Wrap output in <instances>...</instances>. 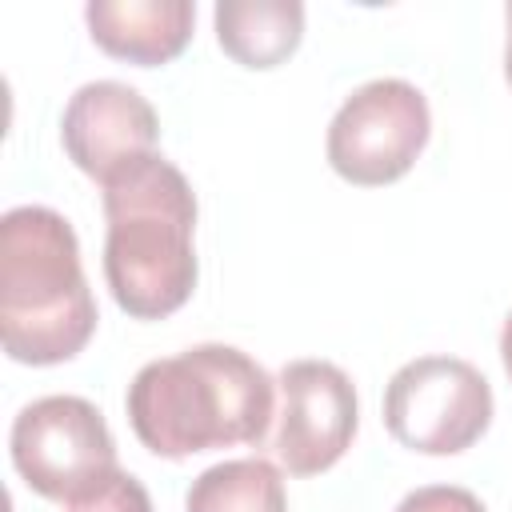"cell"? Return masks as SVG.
Masks as SVG:
<instances>
[{
	"mask_svg": "<svg viewBox=\"0 0 512 512\" xmlns=\"http://www.w3.org/2000/svg\"><path fill=\"white\" fill-rule=\"evenodd\" d=\"M396 512H484L480 496L456 484H424L416 492H408Z\"/></svg>",
	"mask_w": 512,
	"mask_h": 512,
	"instance_id": "12",
	"label": "cell"
},
{
	"mask_svg": "<svg viewBox=\"0 0 512 512\" xmlns=\"http://www.w3.org/2000/svg\"><path fill=\"white\" fill-rule=\"evenodd\" d=\"M392 440L424 456H456L492 424V388L460 356H416L384 388Z\"/></svg>",
	"mask_w": 512,
	"mask_h": 512,
	"instance_id": "5",
	"label": "cell"
},
{
	"mask_svg": "<svg viewBox=\"0 0 512 512\" xmlns=\"http://www.w3.org/2000/svg\"><path fill=\"white\" fill-rule=\"evenodd\" d=\"M212 20L220 48L244 68H276L304 36L300 0H220Z\"/></svg>",
	"mask_w": 512,
	"mask_h": 512,
	"instance_id": "10",
	"label": "cell"
},
{
	"mask_svg": "<svg viewBox=\"0 0 512 512\" xmlns=\"http://www.w3.org/2000/svg\"><path fill=\"white\" fill-rule=\"evenodd\" d=\"M12 464L20 480L64 508L104 492L124 468L100 408L84 396H40L12 420Z\"/></svg>",
	"mask_w": 512,
	"mask_h": 512,
	"instance_id": "4",
	"label": "cell"
},
{
	"mask_svg": "<svg viewBox=\"0 0 512 512\" xmlns=\"http://www.w3.org/2000/svg\"><path fill=\"white\" fill-rule=\"evenodd\" d=\"M96 300L72 224L44 204L0 220V340L20 364H64L96 332Z\"/></svg>",
	"mask_w": 512,
	"mask_h": 512,
	"instance_id": "3",
	"label": "cell"
},
{
	"mask_svg": "<svg viewBox=\"0 0 512 512\" xmlns=\"http://www.w3.org/2000/svg\"><path fill=\"white\" fill-rule=\"evenodd\" d=\"M92 40L128 64L156 68L184 52L196 24L192 0H92L84 8Z\"/></svg>",
	"mask_w": 512,
	"mask_h": 512,
	"instance_id": "9",
	"label": "cell"
},
{
	"mask_svg": "<svg viewBox=\"0 0 512 512\" xmlns=\"http://www.w3.org/2000/svg\"><path fill=\"white\" fill-rule=\"evenodd\" d=\"M432 132L428 100L416 84L384 76L360 84L328 124V164L360 188L400 180Z\"/></svg>",
	"mask_w": 512,
	"mask_h": 512,
	"instance_id": "6",
	"label": "cell"
},
{
	"mask_svg": "<svg viewBox=\"0 0 512 512\" xmlns=\"http://www.w3.org/2000/svg\"><path fill=\"white\" fill-rule=\"evenodd\" d=\"M60 140L68 160L104 184L120 168L156 152L160 120L156 108L120 80H92L72 92L60 116Z\"/></svg>",
	"mask_w": 512,
	"mask_h": 512,
	"instance_id": "8",
	"label": "cell"
},
{
	"mask_svg": "<svg viewBox=\"0 0 512 512\" xmlns=\"http://www.w3.org/2000/svg\"><path fill=\"white\" fill-rule=\"evenodd\" d=\"M276 456L292 476L328 472L356 436V388L328 360H292L280 368Z\"/></svg>",
	"mask_w": 512,
	"mask_h": 512,
	"instance_id": "7",
	"label": "cell"
},
{
	"mask_svg": "<svg viewBox=\"0 0 512 512\" xmlns=\"http://www.w3.org/2000/svg\"><path fill=\"white\" fill-rule=\"evenodd\" d=\"M272 376L232 344H196L144 364L128 384V424L136 440L184 460L212 448L260 444L272 424Z\"/></svg>",
	"mask_w": 512,
	"mask_h": 512,
	"instance_id": "1",
	"label": "cell"
},
{
	"mask_svg": "<svg viewBox=\"0 0 512 512\" xmlns=\"http://www.w3.org/2000/svg\"><path fill=\"white\" fill-rule=\"evenodd\" d=\"M184 512H288L284 476L264 456L212 464L188 484Z\"/></svg>",
	"mask_w": 512,
	"mask_h": 512,
	"instance_id": "11",
	"label": "cell"
},
{
	"mask_svg": "<svg viewBox=\"0 0 512 512\" xmlns=\"http://www.w3.org/2000/svg\"><path fill=\"white\" fill-rule=\"evenodd\" d=\"M104 280L132 320H164L196 288V196L160 152L132 160L104 184Z\"/></svg>",
	"mask_w": 512,
	"mask_h": 512,
	"instance_id": "2",
	"label": "cell"
},
{
	"mask_svg": "<svg viewBox=\"0 0 512 512\" xmlns=\"http://www.w3.org/2000/svg\"><path fill=\"white\" fill-rule=\"evenodd\" d=\"M508 16V44H504V76H508V88H512V4L504 8Z\"/></svg>",
	"mask_w": 512,
	"mask_h": 512,
	"instance_id": "14",
	"label": "cell"
},
{
	"mask_svg": "<svg viewBox=\"0 0 512 512\" xmlns=\"http://www.w3.org/2000/svg\"><path fill=\"white\" fill-rule=\"evenodd\" d=\"M500 360H504V372L512 380V312L504 316V328H500Z\"/></svg>",
	"mask_w": 512,
	"mask_h": 512,
	"instance_id": "13",
	"label": "cell"
}]
</instances>
